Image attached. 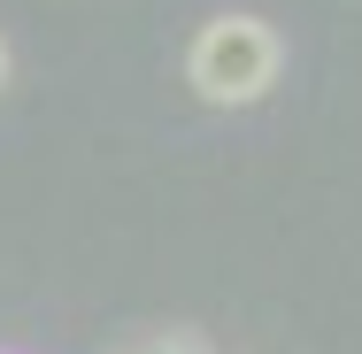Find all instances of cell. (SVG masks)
Segmentation results:
<instances>
[{
    "label": "cell",
    "instance_id": "cell-2",
    "mask_svg": "<svg viewBox=\"0 0 362 354\" xmlns=\"http://www.w3.org/2000/svg\"><path fill=\"white\" fill-rule=\"evenodd\" d=\"M124 354H209L193 331H154V339H139V347H124Z\"/></svg>",
    "mask_w": 362,
    "mask_h": 354
},
{
    "label": "cell",
    "instance_id": "cell-3",
    "mask_svg": "<svg viewBox=\"0 0 362 354\" xmlns=\"http://www.w3.org/2000/svg\"><path fill=\"white\" fill-rule=\"evenodd\" d=\"M0 85H8V39H0Z\"/></svg>",
    "mask_w": 362,
    "mask_h": 354
},
{
    "label": "cell",
    "instance_id": "cell-1",
    "mask_svg": "<svg viewBox=\"0 0 362 354\" xmlns=\"http://www.w3.org/2000/svg\"><path fill=\"white\" fill-rule=\"evenodd\" d=\"M286 70V47L262 16H209L185 47V85L209 108H255L270 100V85Z\"/></svg>",
    "mask_w": 362,
    "mask_h": 354
}]
</instances>
